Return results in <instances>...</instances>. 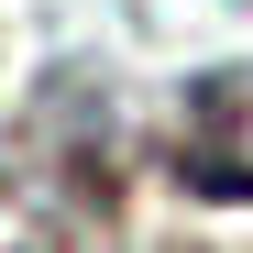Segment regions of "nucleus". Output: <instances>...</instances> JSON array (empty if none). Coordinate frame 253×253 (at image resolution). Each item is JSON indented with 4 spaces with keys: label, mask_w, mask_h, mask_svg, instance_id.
I'll return each instance as SVG.
<instances>
[{
    "label": "nucleus",
    "mask_w": 253,
    "mask_h": 253,
    "mask_svg": "<svg viewBox=\"0 0 253 253\" xmlns=\"http://www.w3.org/2000/svg\"><path fill=\"white\" fill-rule=\"evenodd\" d=\"M165 176L209 209L253 198V66H209L176 88V121H165Z\"/></svg>",
    "instance_id": "1"
}]
</instances>
